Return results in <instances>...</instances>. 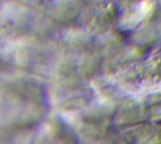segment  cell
Returning <instances> with one entry per match:
<instances>
[{
    "label": "cell",
    "instance_id": "cell-1",
    "mask_svg": "<svg viewBox=\"0 0 161 144\" xmlns=\"http://www.w3.org/2000/svg\"><path fill=\"white\" fill-rule=\"evenodd\" d=\"M125 90L138 95L161 94V57L123 81Z\"/></svg>",
    "mask_w": 161,
    "mask_h": 144
}]
</instances>
